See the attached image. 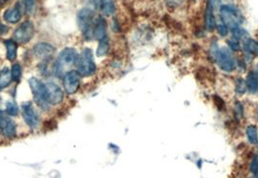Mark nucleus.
Wrapping results in <instances>:
<instances>
[{
	"label": "nucleus",
	"instance_id": "nucleus-1",
	"mask_svg": "<svg viewBox=\"0 0 258 178\" xmlns=\"http://www.w3.org/2000/svg\"><path fill=\"white\" fill-rule=\"evenodd\" d=\"M220 18L222 24L232 30L240 28L243 23V16L238 8L232 5H222L220 7Z\"/></svg>",
	"mask_w": 258,
	"mask_h": 178
},
{
	"label": "nucleus",
	"instance_id": "nucleus-2",
	"mask_svg": "<svg viewBox=\"0 0 258 178\" xmlns=\"http://www.w3.org/2000/svg\"><path fill=\"white\" fill-rule=\"evenodd\" d=\"M76 65L78 67L77 71L81 74V76L88 77L93 75L96 71V65L93 60L92 52L87 48L84 49L82 55H79Z\"/></svg>",
	"mask_w": 258,
	"mask_h": 178
},
{
	"label": "nucleus",
	"instance_id": "nucleus-3",
	"mask_svg": "<svg viewBox=\"0 0 258 178\" xmlns=\"http://www.w3.org/2000/svg\"><path fill=\"white\" fill-rule=\"evenodd\" d=\"M30 89L34 95V98L37 102V104L42 107L46 108L48 104V87L45 82L36 79V78H31L29 81Z\"/></svg>",
	"mask_w": 258,
	"mask_h": 178
},
{
	"label": "nucleus",
	"instance_id": "nucleus-4",
	"mask_svg": "<svg viewBox=\"0 0 258 178\" xmlns=\"http://www.w3.org/2000/svg\"><path fill=\"white\" fill-rule=\"evenodd\" d=\"M215 60L219 68L224 72H233L236 69V61L228 49L221 48L215 52Z\"/></svg>",
	"mask_w": 258,
	"mask_h": 178
},
{
	"label": "nucleus",
	"instance_id": "nucleus-5",
	"mask_svg": "<svg viewBox=\"0 0 258 178\" xmlns=\"http://www.w3.org/2000/svg\"><path fill=\"white\" fill-rule=\"evenodd\" d=\"M92 19H93V13L88 8L82 9L78 14V24L86 40H90L93 36Z\"/></svg>",
	"mask_w": 258,
	"mask_h": 178
},
{
	"label": "nucleus",
	"instance_id": "nucleus-6",
	"mask_svg": "<svg viewBox=\"0 0 258 178\" xmlns=\"http://www.w3.org/2000/svg\"><path fill=\"white\" fill-rule=\"evenodd\" d=\"M78 58H79V55L74 49H72V48L64 49L59 54L58 62L55 65L56 66V73L60 75L63 71V67L71 66L73 64H76Z\"/></svg>",
	"mask_w": 258,
	"mask_h": 178
},
{
	"label": "nucleus",
	"instance_id": "nucleus-7",
	"mask_svg": "<svg viewBox=\"0 0 258 178\" xmlns=\"http://www.w3.org/2000/svg\"><path fill=\"white\" fill-rule=\"evenodd\" d=\"M81 74L77 70L68 71L63 77V87L67 94H75L81 83Z\"/></svg>",
	"mask_w": 258,
	"mask_h": 178
},
{
	"label": "nucleus",
	"instance_id": "nucleus-8",
	"mask_svg": "<svg viewBox=\"0 0 258 178\" xmlns=\"http://www.w3.org/2000/svg\"><path fill=\"white\" fill-rule=\"evenodd\" d=\"M33 35H34V26L32 22L27 21L15 30V41L20 44H28L33 38Z\"/></svg>",
	"mask_w": 258,
	"mask_h": 178
},
{
	"label": "nucleus",
	"instance_id": "nucleus-9",
	"mask_svg": "<svg viewBox=\"0 0 258 178\" xmlns=\"http://www.w3.org/2000/svg\"><path fill=\"white\" fill-rule=\"evenodd\" d=\"M22 115L29 128L36 129L39 125V115L30 102L22 104Z\"/></svg>",
	"mask_w": 258,
	"mask_h": 178
},
{
	"label": "nucleus",
	"instance_id": "nucleus-10",
	"mask_svg": "<svg viewBox=\"0 0 258 178\" xmlns=\"http://www.w3.org/2000/svg\"><path fill=\"white\" fill-rule=\"evenodd\" d=\"M0 131L6 137H14L16 136L17 127L14 121L9 117L6 111L0 110Z\"/></svg>",
	"mask_w": 258,
	"mask_h": 178
},
{
	"label": "nucleus",
	"instance_id": "nucleus-11",
	"mask_svg": "<svg viewBox=\"0 0 258 178\" xmlns=\"http://www.w3.org/2000/svg\"><path fill=\"white\" fill-rule=\"evenodd\" d=\"M24 9H26L24 2L19 1L12 8H9L4 12L3 18L6 22L10 24H17L20 22L24 15Z\"/></svg>",
	"mask_w": 258,
	"mask_h": 178
},
{
	"label": "nucleus",
	"instance_id": "nucleus-12",
	"mask_svg": "<svg viewBox=\"0 0 258 178\" xmlns=\"http://www.w3.org/2000/svg\"><path fill=\"white\" fill-rule=\"evenodd\" d=\"M48 87V104L56 106L63 101L64 93L60 86L55 82H46Z\"/></svg>",
	"mask_w": 258,
	"mask_h": 178
},
{
	"label": "nucleus",
	"instance_id": "nucleus-13",
	"mask_svg": "<svg viewBox=\"0 0 258 178\" xmlns=\"http://www.w3.org/2000/svg\"><path fill=\"white\" fill-rule=\"evenodd\" d=\"M32 52L36 58L46 59L52 57V55H54L55 48L48 43H39L34 46Z\"/></svg>",
	"mask_w": 258,
	"mask_h": 178
},
{
	"label": "nucleus",
	"instance_id": "nucleus-14",
	"mask_svg": "<svg viewBox=\"0 0 258 178\" xmlns=\"http://www.w3.org/2000/svg\"><path fill=\"white\" fill-rule=\"evenodd\" d=\"M215 8V4L211 0H208L206 11H205V26L209 31H213L216 27Z\"/></svg>",
	"mask_w": 258,
	"mask_h": 178
},
{
	"label": "nucleus",
	"instance_id": "nucleus-15",
	"mask_svg": "<svg viewBox=\"0 0 258 178\" xmlns=\"http://www.w3.org/2000/svg\"><path fill=\"white\" fill-rule=\"evenodd\" d=\"M93 35L99 41L107 36V23L104 18H97L93 28Z\"/></svg>",
	"mask_w": 258,
	"mask_h": 178
},
{
	"label": "nucleus",
	"instance_id": "nucleus-16",
	"mask_svg": "<svg viewBox=\"0 0 258 178\" xmlns=\"http://www.w3.org/2000/svg\"><path fill=\"white\" fill-rule=\"evenodd\" d=\"M246 88L250 93L258 91V75L255 72H249L246 78Z\"/></svg>",
	"mask_w": 258,
	"mask_h": 178
},
{
	"label": "nucleus",
	"instance_id": "nucleus-17",
	"mask_svg": "<svg viewBox=\"0 0 258 178\" xmlns=\"http://www.w3.org/2000/svg\"><path fill=\"white\" fill-rule=\"evenodd\" d=\"M12 81L11 71L7 67H4L0 71V90L8 87Z\"/></svg>",
	"mask_w": 258,
	"mask_h": 178
},
{
	"label": "nucleus",
	"instance_id": "nucleus-18",
	"mask_svg": "<svg viewBox=\"0 0 258 178\" xmlns=\"http://www.w3.org/2000/svg\"><path fill=\"white\" fill-rule=\"evenodd\" d=\"M5 46H6L7 58L11 61L14 60L15 58L17 57V50H18L17 42L14 41V40H6Z\"/></svg>",
	"mask_w": 258,
	"mask_h": 178
},
{
	"label": "nucleus",
	"instance_id": "nucleus-19",
	"mask_svg": "<svg viewBox=\"0 0 258 178\" xmlns=\"http://www.w3.org/2000/svg\"><path fill=\"white\" fill-rule=\"evenodd\" d=\"M246 137L251 144H257L258 133L257 128L253 125H250L246 128Z\"/></svg>",
	"mask_w": 258,
	"mask_h": 178
},
{
	"label": "nucleus",
	"instance_id": "nucleus-20",
	"mask_svg": "<svg viewBox=\"0 0 258 178\" xmlns=\"http://www.w3.org/2000/svg\"><path fill=\"white\" fill-rule=\"evenodd\" d=\"M108 51H109V38H108V36H106L105 38L101 39L99 41V45H98V48L96 51V55L98 57L104 56L108 54Z\"/></svg>",
	"mask_w": 258,
	"mask_h": 178
},
{
	"label": "nucleus",
	"instance_id": "nucleus-21",
	"mask_svg": "<svg viewBox=\"0 0 258 178\" xmlns=\"http://www.w3.org/2000/svg\"><path fill=\"white\" fill-rule=\"evenodd\" d=\"M101 9H102V12L106 16H111L115 12V4L112 0H105L102 2Z\"/></svg>",
	"mask_w": 258,
	"mask_h": 178
},
{
	"label": "nucleus",
	"instance_id": "nucleus-22",
	"mask_svg": "<svg viewBox=\"0 0 258 178\" xmlns=\"http://www.w3.org/2000/svg\"><path fill=\"white\" fill-rule=\"evenodd\" d=\"M244 49L248 54L257 53V43L251 39H245L244 41Z\"/></svg>",
	"mask_w": 258,
	"mask_h": 178
},
{
	"label": "nucleus",
	"instance_id": "nucleus-23",
	"mask_svg": "<svg viewBox=\"0 0 258 178\" xmlns=\"http://www.w3.org/2000/svg\"><path fill=\"white\" fill-rule=\"evenodd\" d=\"M19 112H20L19 107L14 101H10L6 104V113L9 116H17L19 114Z\"/></svg>",
	"mask_w": 258,
	"mask_h": 178
},
{
	"label": "nucleus",
	"instance_id": "nucleus-24",
	"mask_svg": "<svg viewBox=\"0 0 258 178\" xmlns=\"http://www.w3.org/2000/svg\"><path fill=\"white\" fill-rule=\"evenodd\" d=\"M22 67L19 63H16L13 65V67L11 69V74H12V79L14 82H19L21 81L22 78Z\"/></svg>",
	"mask_w": 258,
	"mask_h": 178
},
{
	"label": "nucleus",
	"instance_id": "nucleus-25",
	"mask_svg": "<svg viewBox=\"0 0 258 178\" xmlns=\"http://www.w3.org/2000/svg\"><path fill=\"white\" fill-rule=\"evenodd\" d=\"M247 36V33L244 31V29L238 28L233 29V39L235 40H245V37Z\"/></svg>",
	"mask_w": 258,
	"mask_h": 178
},
{
	"label": "nucleus",
	"instance_id": "nucleus-26",
	"mask_svg": "<svg viewBox=\"0 0 258 178\" xmlns=\"http://www.w3.org/2000/svg\"><path fill=\"white\" fill-rule=\"evenodd\" d=\"M236 91L239 94H244V92L246 91V83L244 82L243 79H238L236 81Z\"/></svg>",
	"mask_w": 258,
	"mask_h": 178
},
{
	"label": "nucleus",
	"instance_id": "nucleus-27",
	"mask_svg": "<svg viewBox=\"0 0 258 178\" xmlns=\"http://www.w3.org/2000/svg\"><path fill=\"white\" fill-rule=\"evenodd\" d=\"M250 171L253 173V174H257L258 173V156H254L252 161H251V164H250Z\"/></svg>",
	"mask_w": 258,
	"mask_h": 178
},
{
	"label": "nucleus",
	"instance_id": "nucleus-28",
	"mask_svg": "<svg viewBox=\"0 0 258 178\" xmlns=\"http://www.w3.org/2000/svg\"><path fill=\"white\" fill-rule=\"evenodd\" d=\"M25 4V7H26V10L28 12H31L35 6V3H36V0H22Z\"/></svg>",
	"mask_w": 258,
	"mask_h": 178
},
{
	"label": "nucleus",
	"instance_id": "nucleus-29",
	"mask_svg": "<svg viewBox=\"0 0 258 178\" xmlns=\"http://www.w3.org/2000/svg\"><path fill=\"white\" fill-rule=\"evenodd\" d=\"M228 46H229L230 49H231L232 51H234V52H238V51H240V49H241L240 44L238 43L237 40H235V39H232V40L228 41Z\"/></svg>",
	"mask_w": 258,
	"mask_h": 178
},
{
	"label": "nucleus",
	"instance_id": "nucleus-30",
	"mask_svg": "<svg viewBox=\"0 0 258 178\" xmlns=\"http://www.w3.org/2000/svg\"><path fill=\"white\" fill-rule=\"evenodd\" d=\"M214 101H215V106L217 107L218 110H221L224 109L225 104L221 98H219L218 96H214Z\"/></svg>",
	"mask_w": 258,
	"mask_h": 178
},
{
	"label": "nucleus",
	"instance_id": "nucleus-31",
	"mask_svg": "<svg viewBox=\"0 0 258 178\" xmlns=\"http://www.w3.org/2000/svg\"><path fill=\"white\" fill-rule=\"evenodd\" d=\"M217 31L221 37H225L228 33V28H226L223 24L217 26Z\"/></svg>",
	"mask_w": 258,
	"mask_h": 178
},
{
	"label": "nucleus",
	"instance_id": "nucleus-32",
	"mask_svg": "<svg viewBox=\"0 0 258 178\" xmlns=\"http://www.w3.org/2000/svg\"><path fill=\"white\" fill-rule=\"evenodd\" d=\"M183 1L184 0H165V3L171 8H176L180 6L183 3Z\"/></svg>",
	"mask_w": 258,
	"mask_h": 178
},
{
	"label": "nucleus",
	"instance_id": "nucleus-33",
	"mask_svg": "<svg viewBox=\"0 0 258 178\" xmlns=\"http://www.w3.org/2000/svg\"><path fill=\"white\" fill-rule=\"evenodd\" d=\"M235 112H236V115H238L240 117L243 116V114H244V108H243L241 103H239V102L236 103V105H235Z\"/></svg>",
	"mask_w": 258,
	"mask_h": 178
},
{
	"label": "nucleus",
	"instance_id": "nucleus-34",
	"mask_svg": "<svg viewBox=\"0 0 258 178\" xmlns=\"http://www.w3.org/2000/svg\"><path fill=\"white\" fill-rule=\"evenodd\" d=\"M6 32H8V28H7V27H5L4 25L0 24V35L5 34Z\"/></svg>",
	"mask_w": 258,
	"mask_h": 178
},
{
	"label": "nucleus",
	"instance_id": "nucleus-35",
	"mask_svg": "<svg viewBox=\"0 0 258 178\" xmlns=\"http://www.w3.org/2000/svg\"><path fill=\"white\" fill-rule=\"evenodd\" d=\"M256 74L258 75V65H257V68H256Z\"/></svg>",
	"mask_w": 258,
	"mask_h": 178
},
{
	"label": "nucleus",
	"instance_id": "nucleus-36",
	"mask_svg": "<svg viewBox=\"0 0 258 178\" xmlns=\"http://www.w3.org/2000/svg\"><path fill=\"white\" fill-rule=\"evenodd\" d=\"M4 1H10V0H4Z\"/></svg>",
	"mask_w": 258,
	"mask_h": 178
},
{
	"label": "nucleus",
	"instance_id": "nucleus-37",
	"mask_svg": "<svg viewBox=\"0 0 258 178\" xmlns=\"http://www.w3.org/2000/svg\"><path fill=\"white\" fill-rule=\"evenodd\" d=\"M257 53H258V44H257Z\"/></svg>",
	"mask_w": 258,
	"mask_h": 178
},
{
	"label": "nucleus",
	"instance_id": "nucleus-38",
	"mask_svg": "<svg viewBox=\"0 0 258 178\" xmlns=\"http://www.w3.org/2000/svg\"><path fill=\"white\" fill-rule=\"evenodd\" d=\"M256 175H257V178H258V173H257V174H256Z\"/></svg>",
	"mask_w": 258,
	"mask_h": 178
},
{
	"label": "nucleus",
	"instance_id": "nucleus-39",
	"mask_svg": "<svg viewBox=\"0 0 258 178\" xmlns=\"http://www.w3.org/2000/svg\"><path fill=\"white\" fill-rule=\"evenodd\" d=\"M102 1H105V0H102Z\"/></svg>",
	"mask_w": 258,
	"mask_h": 178
}]
</instances>
